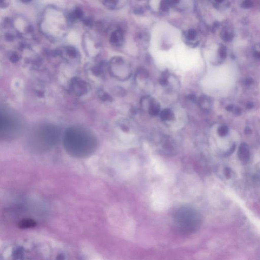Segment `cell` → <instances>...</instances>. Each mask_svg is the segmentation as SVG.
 <instances>
[{
  "label": "cell",
  "instance_id": "obj_1",
  "mask_svg": "<svg viewBox=\"0 0 260 260\" xmlns=\"http://www.w3.org/2000/svg\"><path fill=\"white\" fill-rule=\"evenodd\" d=\"M63 144L66 152L70 156L84 158L95 152L98 141L96 136L90 130L81 126H73L65 132Z\"/></svg>",
  "mask_w": 260,
  "mask_h": 260
},
{
  "label": "cell",
  "instance_id": "obj_2",
  "mask_svg": "<svg viewBox=\"0 0 260 260\" xmlns=\"http://www.w3.org/2000/svg\"><path fill=\"white\" fill-rule=\"evenodd\" d=\"M173 220L178 231L184 234H190L200 229L202 218L200 213L194 208L183 206L175 211Z\"/></svg>",
  "mask_w": 260,
  "mask_h": 260
},
{
  "label": "cell",
  "instance_id": "obj_3",
  "mask_svg": "<svg viewBox=\"0 0 260 260\" xmlns=\"http://www.w3.org/2000/svg\"><path fill=\"white\" fill-rule=\"evenodd\" d=\"M60 135V132L57 127L53 126H44L39 130L35 136L32 143L33 148L39 152L48 150L56 144Z\"/></svg>",
  "mask_w": 260,
  "mask_h": 260
},
{
  "label": "cell",
  "instance_id": "obj_4",
  "mask_svg": "<svg viewBox=\"0 0 260 260\" xmlns=\"http://www.w3.org/2000/svg\"><path fill=\"white\" fill-rule=\"evenodd\" d=\"M19 125L13 117L8 115L1 116V133L4 136H13L15 133L17 132Z\"/></svg>",
  "mask_w": 260,
  "mask_h": 260
},
{
  "label": "cell",
  "instance_id": "obj_5",
  "mask_svg": "<svg viewBox=\"0 0 260 260\" xmlns=\"http://www.w3.org/2000/svg\"><path fill=\"white\" fill-rule=\"evenodd\" d=\"M89 85L85 81L78 78L72 79L70 84V89L76 96H83L88 92Z\"/></svg>",
  "mask_w": 260,
  "mask_h": 260
},
{
  "label": "cell",
  "instance_id": "obj_6",
  "mask_svg": "<svg viewBox=\"0 0 260 260\" xmlns=\"http://www.w3.org/2000/svg\"><path fill=\"white\" fill-rule=\"evenodd\" d=\"M62 55H65L66 59L68 60H76L78 59L79 55L77 50L73 46H67L65 47L64 50H61Z\"/></svg>",
  "mask_w": 260,
  "mask_h": 260
},
{
  "label": "cell",
  "instance_id": "obj_7",
  "mask_svg": "<svg viewBox=\"0 0 260 260\" xmlns=\"http://www.w3.org/2000/svg\"><path fill=\"white\" fill-rule=\"evenodd\" d=\"M109 41L111 44L114 46H121L124 41V37L122 32L119 29H117L113 32H112L110 35Z\"/></svg>",
  "mask_w": 260,
  "mask_h": 260
},
{
  "label": "cell",
  "instance_id": "obj_8",
  "mask_svg": "<svg viewBox=\"0 0 260 260\" xmlns=\"http://www.w3.org/2000/svg\"><path fill=\"white\" fill-rule=\"evenodd\" d=\"M238 158L243 163H247L250 159V152L247 145L241 144L240 145L238 152Z\"/></svg>",
  "mask_w": 260,
  "mask_h": 260
},
{
  "label": "cell",
  "instance_id": "obj_9",
  "mask_svg": "<svg viewBox=\"0 0 260 260\" xmlns=\"http://www.w3.org/2000/svg\"><path fill=\"white\" fill-rule=\"evenodd\" d=\"M84 17V12L81 8H75L68 15L69 21L74 22L76 20H83Z\"/></svg>",
  "mask_w": 260,
  "mask_h": 260
},
{
  "label": "cell",
  "instance_id": "obj_10",
  "mask_svg": "<svg viewBox=\"0 0 260 260\" xmlns=\"http://www.w3.org/2000/svg\"><path fill=\"white\" fill-rule=\"evenodd\" d=\"M161 106L159 103L154 100H151L149 102V113L152 116H157L160 112Z\"/></svg>",
  "mask_w": 260,
  "mask_h": 260
},
{
  "label": "cell",
  "instance_id": "obj_11",
  "mask_svg": "<svg viewBox=\"0 0 260 260\" xmlns=\"http://www.w3.org/2000/svg\"><path fill=\"white\" fill-rule=\"evenodd\" d=\"M36 225L35 220L30 218H24L21 220L18 223V226L21 229H28L34 227Z\"/></svg>",
  "mask_w": 260,
  "mask_h": 260
},
{
  "label": "cell",
  "instance_id": "obj_12",
  "mask_svg": "<svg viewBox=\"0 0 260 260\" xmlns=\"http://www.w3.org/2000/svg\"><path fill=\"white\" fill-rule=\"evenodd\" d=\"M173 112L169 109H165L160 113V118L163 121H172L174 119Z\"/></svg>",
  "mask_w": 260,
  "mask_h": 260
},
{
  "label": "cell",
  "instance_id": "obj_13",
  "mask_svg": "<svg viewBox=\"0 0 260 260\" xmlns=\"http://www.w3.org/2000/svg\"><path fill=\"white\" fill-rule=\"evenodd\" d=\"M119 2V0H103V5L109 9H115Z\"/></svg>",
  "mask_w": 260,
  "mask_h": 260
},
{
  "label": "cell",
  "instance_id": "obj_14",
  "mask_svg": "<svg viewBox=\"0 0 260 260\" xmlns=\"http://www.w3.org/2000/svg\"><path fill=\"white\" fill-rule=\"evenodd\" d=\"M221 37L225 41H230L233 38V34L227 30H223L221 33Z\"/></svg>",
  "mask_w": 260,
  "mask_h": 260
},
{
  "label": "cell",
  "instance_id": "obj_15",
  "mask_svg": "<svg viewBox=\"0 0 260 260\" xmlns=\"http://www.w3.org/2000/svg\"><path fill=\"white\" fill-rule=\"evenodd\" d=\"M169 77L168 72L167 71H165L163 72L161 77L159 78V83L162 86H165L168 84V78Z\"/></svg>",
  "mask_w": 260,
  "mask_h": 260
},
{
  "label": "cell",
  "instance_id": "obj_16",
  "mask_svg": "<svg viewBox=\"0 0 260 260\" xmlns=\"http://www.w3.org/2000/svg\"><path fill=\"white\" fill-rule=\"evenodd\" d=\"M241 6L244 9H249L253 6V2L252 0H244L242 2Z\"/></svg>",
  "mask_w": 260,
  "mask_h": 260
},
{
  "label": "cell",
  "instance_id": "obj_17",
  "mask_svg": "<svg viewBox=\"0 0 260 260\" xmlns=\"http://www.w3.org/2000/svg\"><path fill=\"white\" fill-rule=\"evenodd\" d=\"M197 36V33L195 30L193 29H189L187 33V38L189 40H194Z\"/></svg>",
  "mask_w": 260,
  "mask_h": 260
},
{
  "label": "cell",
  "instance_id": "obj_18",
  "mask_svg": "<svg viewBox=\"0 0 260 260\" xmlns=\"http://www.w3.org/2000/svg\"><path fill=\"white\" fill-rule=\"evenodd\" d=\"M170 5L167 0H162L160 4V8L162 11H167L168 10Z\"/></svg>",
  "mask_w": 260,
  "mask_h": 260
},
{
  "label": "cell",
  "instance_id": "obj_19",
  "mask_svg": "<svg viewBox=\"0 0 260 260\" xmlns=\"http://www.w3.org/2000/svg\"><path fill=\"white\" fill-rule=\"evenodd\" d=\"M11 3V0H1L0 7L2 9H5L9 6Z\"/></svg>",
  "mask_w": 260,
  "mask_h": 260
},
{
  "label": "cell",
  "instance_id": "obj_20",
  "mask_svg": "<svg viewBox=\"0 0 260 260\" xmlns=\"http://www.w3.org/2000/svg\"><path fill=\"white\" fill-rule=\"evenodd\" d=\"M219 55L221 58L224 59L227 56V50L224 46H222L219 48Z\"/></svg>",
  "mask_w": 260,
  "mask_h": 260
},
{
  "label": "cell",
  "instance_id": "obj_21",
  "mask_svg": "<svg viewBox=\"0 0 260 260\" xmlns=\"http://www.w3.org/2000/svg\"><path fill=\"white\" fill-rule=\"evenodd\" d=\"M101 94H99V96L101 97V99L104 101H111L112 98L108 93L104 92H101Z\"/></svg>",
  "mask_w": 260,
  "mask_h": 260
},
{
  "label": "cell",
  "instance_id": "obj_22",
  "mask_svg": "<svg viewBox=\"0 0 260 260\" xmlns=\"http://www.w3.org/2000/svg\"><path fill=\"white\" fill-rule=\"evenodd\" d=\"M138 73H139L140 75H141V76H143V77L147 78V77H149V73H148V72L147 71V70H145L144 68H139V69L138 70Z\"/></svg>",
  "mask_w": 260,
  "mask_h": 260
},
{
  "label": "cell",
  "instance_id": "obj_23",
  "mask_svg": "<svg viewBox=\"0 0 260 260\" xmlns=\"http://www.w3.org/2000/svg\"><path fill=\"white\" fill-rule=\"evenodd\" d=\"M83 23L84 25L89 27H90L93 25V21L90 18L83 19Z\"/></svg>",
  "mask_w": 260,
  "mask_h": 260
},
{
  "label": "cell",
  "instance_id": "obj_24",
  "mask_svg": "<svg viewBox=\"0 0 260 260\" xmlns=\"http://www.w3.org/2000/svg\"><path fill=\"white\" fill-rule=\"evenodd\" d=\"M6 40L7 41H13L14 40L15 37L13 34L10 33H7L5 34L4 36Z\"/></svg>",
  "mask_w": 260,
  "mask_h": 260
},
{
  "label": "cell",
  "instance_id": "obj_25",
  "mask_svg": "<svg viewBox=\"0 0 260 260\" xmlns=\"http://www.w3.org/2000/svg\"><path fill=\"white\" fill-rule=\"evenodd\" d=\"M19 55L15 52H13L11 54V55H10V60H11L12 62H17V60H19Z\"/></svg>",
  "mask_w": 260,
  "mask_h": 260
},
{
  "label": "cell",
  "instance_id": "obj_26",
  "mask_svg": "<svg viewBox=\"0 0 260 260\" xmlns=\"http://www.w3.org/2000/svg\"><path fill=\"white\" fill-rule=\"evenodd\" d=\"M224 174H225L226 177L227 178V179L231 178V174H232L231 169L229 167H226L224 169Z\"/></svg>",
  "mask_w": 260,
  "mask_h": 260
},
{
  "label": "cell",
  "instance_id": "obj_27",
  "mask_svg": "<svg viewBox=\"0 0 260 260\" xmlns=\"http://www.w3.org/2000/svg\"><path fill=\"white\" fill-rule=\"evenodd\" d=\"M227 128L225 126H223L218 129V134L220 136H223L227 133Z\"/></svg>",
  "mask_w": 260,
  "mask_h": 260
},
{
  "label": "cell",
  "instance_id": "obj_28",
  "mask_svg": "<svg viewBox=\"0 0 260 260\" xmlns=\"http://www.w3.org/2000/svg\"><path fill=\"white\" fill-rule=\"evenodd\" d=\"M180 0H167V1L169 5H170V6L177 4V3H178V2H180Z\"/></svg>",
  "mask_w": 260,
  "mask_h": 260
},
{
  "label": "cell",
  "instance_id": "obj_29",
  "mask_svg": "<svg viewBox=\"0 0 260 260\" xmlns=\"http://www.w3.org/2000/svg\"><path fill=\"white\" fill-rule=\"evenodd\" d=\"M121 129H122L124 132H128L129 131V129L128 127L126 126V125H122L121 126Z\"/></svg>",
  "mask_w": 260,
  "mask_h": 260
},
{
  "label": "cell",
  "instance_id": "obj_30",
  "mask_svg": "<svg viewBox=\"0 0 260 260\" xmlns=\"http://www.w3.org/2000/svg\"><path fill=\"white\" fill-rule=\"evenodd\" d=\"M134 12L136 14H142V13H143V10L141 8H138L137 9H136V10L134 11Z\"/></svg>",
  "mask_w": 260,
  "mask_h": 260
},
{
  "label": "cell",
  "instance_id": "obj_31",
  "mask_svg": "<svg viewBox=\"0 0 260 260\" xmlns=\"http://www.w3.org/2000/svg\"><path fill=\"white\" fill-rule=\"evenodd\" d=\"M21 2H22V3H24V4H28V3H29L30 2H32L33 1H34V0H20Z\"/></svg>",
  "mask_w": 260,
  "mask_h": 260
},
{
  "label": "cell",
  "instance_id": "obj_32",
  "mask_svg": "<svg viewBox=\"0 0 260 260\" xmlns=\"http://www.w3.org/2000/svg\"><path fill=\"white\" fill-rule=\"evenodd\" d=\"M216 2H218V3H221L222 2H223L224 0H215Z\"/></svg>",
  "mask_w": 260,
  "mask_h": 260
},
{
  "label": "cell",
  "instance_id": "obj_33",
  "mask_svg": "<svg viewBox=\"0 0 260 260\" xmlns=\"http://www.w3.org/2000/svg\"><path fill=\"white\" fill-rule=\"evenodd\" d=\"M139 1H140V0H139Z\"/></svg>",
  "mask_w": 260,
  "mask_h": 260
}]
</instances>
